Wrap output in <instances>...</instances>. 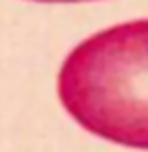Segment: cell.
<instances>
[{
	"label": "cell",
	"instance_id": "obj_1",
	"mask_svg": "<svg viewBox=\"0 0 148 152\" xmlns=\"http://www.w3.org/2000/svg\"><path fill=\"white\" fill-rule=\"evenodd\" d=\"M57 91L87 133L148 150V20H133L81 41L66 57Z\"/></svg>",
	"mask_w": 148,
	"mask_h": 152
},
{
	"label": "cell",
	"instance_id": "obj_2",
	"mask_svg": "<svg viewBox=\"0 0 148 152\" xmlns=\"http://www.w3.org/2000/svg\"><path fill=\"white\" fill-rule=\"evenodd\" d=\"M37 2H85V0H37Z\"/></svg>",
	"mask_w": 148,
	"mask_h": 152
}]
</instances>
